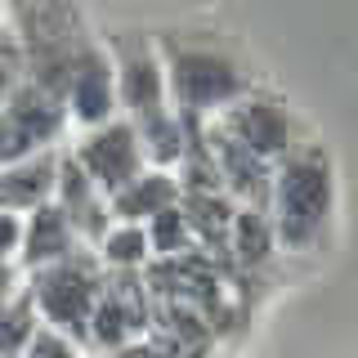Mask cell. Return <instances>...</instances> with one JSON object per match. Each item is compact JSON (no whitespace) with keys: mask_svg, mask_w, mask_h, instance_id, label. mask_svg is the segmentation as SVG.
I'll return each mask as SVG.
<instances>
[{"mask_svg":"<svg viewBox=\"0 0 358 358\" xmlns=\"http://www.w3.org/2000/svg\"><path fill=\"white\" fill-rule=\"evenodd\" d=\"M331 206V179L318 157H300L291 162L278 179V229L291 246H305L322 229Z\"/></svg>","mask_w":358,"mask_h":358,"instance_id":"6da1fadb","label":"cell"},{"mask_svg":"<svg viewBox=\"0 0 358 358\" xmlns=\"http://www.w3.org/2000/svg\"><path fill=\"white\" fill-rule=\"evenodd\" d=\"M171 81H175V99L184 108H215L242 90V72L220 54L188 50V54H175Z\"/></svg>","mask_w":358,"mask_h":358,"instance_id":"7a4b0ae2","label":"cell"},{"mask_svg":"<svg viewBox=\"0 0 358 358\" xmlns=\"http://www.w3.org/2000/svg\"><path fill=\"white\" fill-rule=\"evenodd\" d=\"M54 130H59V112H54L50 99H45L36 85L18 90V94L9 99V112L0 117V162L22 157L31 143L50 139Z\"/></svg>","mask_w":358,"mask_h":358,"instance_id":"3957f363","label":"cell"},{"mask_svg":"<svg viewBox=\"0 0 358 358\" xmlns=\"http://www.w3.org/2000/svg\"><path fill=\"white\" fill-rule=\"evenodd\" d=\"M90 300H94V282H90L85 268H72V264H59L54 273L41 278V305L54 322L81 331L85 318H90Z\"/></svg>","mask_w":358,"mask_h":358,"instance_id":"277c9868","label":"cell"},{"mask_svg":"<svg viewBox=\"0 0 358 358\" xmlns=\"http://www.w3.org/2000/svg\"><path fill=\"white\" fill-rule=\"evenodd\" d=\"M81 162L90 166V175L103 188H126L134 179V162H139V148H134V134L126 126H108L99 130L94 139L85 143Z\"/></svg>","mask_w":358,"mask_h":358,"instance_id":"5b68a950","label":"cell"},{"mask_svg":"<svg viewBox=\"0 0 358 358\" xmlns=\"http://www.w3.org/2000/svg\"><path fill=\"white\" fill-rule=\"evenodd\" d=\"M72 108H76L81 121H108V112H112V76H108V63L99 59V54H81V59H76Z\"/></svg>","mask_w":358,"mask_h":358,"instance_id":"8992f818","label":"cell"},{"mask_svg":"<svg viewBox=\"0 0 358 358\" xmlns=\"http://www.w3.org/2000/svg\"><path fill=\"white\" fill-rule=\"evenodd\" d=\"M233 130L242 134L246 152H278L287 148V117L278 103H246L238 117H233Z\"/></svg>","mask_w":358,"mask_h":358,"instance_id":"52a82bcc","label":"cell"},{"mask_svg":"<svg viewBox=\"0 0 358 358\" xmlns=\"http://www.w3.org/2000/svg\"><path fill=\"white\" fill-rule=\"evenodd\" d=\"M50 179H54L50 162L14 166L9 175H0V201H5V206H36V201L50 193Z\"/></svg>","mask_w":358,"mask_h":358,"instance_id":"ba28073f","label":"cell"},{"mask_svg":"<svg viewBox=\"0 0 358 358\" xmlns=\"http://www.w3.org/2000/svg\"><path fill=\"white\" fill-rule=\"evenodd\" d=\"M171 197H175V188H171V179L166 175H148V179H134V184H126L117 193V215H162L166 206H171Z\"/></svg>","mask_w":358,"mask_h":358,"instance_id":"9c48e42d","label":"cell"},{"mask_svg":"<svg viewBox=\"0 0 358 358\" xmlns=\"http://www.w3.org/2000/svg\"><path fill=\"white\" fill-rule=\"evenodd\" d=\"M126 103L134 112L157 117V103H162V72H157L152 59H139V54L126 59Z\"/></svg>","mask_w":358,"mask_h":358,"instance_id":"30bf717a","label":"cell"},{"mask_svg":"<svg viewBox=\"0 0 358 358\" xmlns=\"http://www.w3.org/2000/svg\"><path fill=\"white\" fill-rule=\"evenodd\" d=\"M67 251V220L63 210H36V220H31V233H27V260L41 264V260H54V255Z\"/></svg>","mask_w":358,"mask_h":358,"instance_id":"8fae6325","label":"cell"},{"mask_svg":"<svg viewBox=\"0 0 358 358\" xmlns=\"http://www.w3.org/2000/svg\"><path fill=\"white\" fill-rule=\"evenodd\" d=\"M220 157H224L229 179H233L238 188H246V193H255V188H260V162H255V152H246L238 139H224V143H220Z\"/></svg>","mask_w":358,"mask_h":358,"instance_id":"7c38bea8","label":"cell"},{"mask_svg":"<svg viewBox=\"0 0 358 358\" xmlns=\"http://www.w3.org/2000/svg\"><path fill=\"white\" fill-rule=\"evenodd\" d=\"M238 251H242L246 264H260L268 255V224L255 215V210H246L238 220Z\"/></svg>","mask_w":358,"mask_h":358,"instance_id":"4fadbf2b","label":"cell"},{"mask_svg":"<svg viewBox=\"0 0 358 358\" xmlns=\"http://www.w3.org/2000/svg\"><path fill=\"white\" fill-rule=\"evenodd\" d=\"M134 327V322H130V313H126V305H121V300L117 296H112L108 300V305L103 309H99V322H94V336H99V341H108V345H117L121 341V336H126Z\"/></svg>","mask_w":358,"mask_h":358,"instance_id":"5bb4252c","label":"cell"},{"mask_svg":"<svg viewBox=\"0 0 358 358\" xmlns=\"http://www.w3.org/2000/svg\"><path fill=\"white\" fill-rule=\"evenodd\" d=\"M179 242H184V215L166 206L152 224V246L157 251H179Z\"/></svg>","mask_w":358,"mask_h":358,"instance_id":"9a60e30c","label":"cell"},{"mask_svg":"<svg viewBox=\"0 0 358 358\" xmlns=\"http://www.w3.org/2000/svg\"><path fill=\"white\" fill-rule=\"evenodd\" d=\"M143 233L139 229H126V233H117V238H108V260H117V264H134V260H143Z\"/></svg>","mask_w":358,"mask_h":358,"instance_id":"2e32d148","label":"cell"},{"mask_svg":"<svg viewBox=\"0 0 358 358\" xmlns=\"http://www.w3.org/2000/svg\"><path fill=\"white\" fill-rule=\"evenodd\" d=\"M148 130H152V152H157V157H179V148H184V143H179V126H175V121L152 117Z\"/></svg>","mask_w":358,"mask_h":358,"instance_id":"e0dca14e","label":"cell"},{"mask_svg":"<svg viewBox=\"0 0 358 358\" xmlns=\"http://www.w3.org/2000/svg\"><path fill=\"white\" fill-rule=\"evenodd\" d=\"M27 354H31V358H72V350H67V341H59V336H50V331L31 336Z\"/></svg>","mask_w":358,"mask_h":358,"instance_id":"ac0fdd59","label":"cell"},{"mask_svg":"<svg viewBox=\"0 0 358 358\" xmlns=\"http://www.w3.org/2000/svg\"><path fill=\"white\" fill-rule=\"evenodd\" d=\"M14 72H18V59H14V50H9V45H0V94L9 90V81H14Z\"/></svg>","mask_w":358,"mask_h":358,"instance_id":"d6986e66","label":"cell"},{"mask_svg":"<svg viewBox=\"0 0 358 358\" xmlns=\"http://www.w3.org/2000/svg\"><path fill=\"white\" fill-rule=\"evenodd\" d=\"M14 246H18V224H14V215H0V255L14 251Z\"/></svg>","mask_w":358,"mask_h":358,"instance_id":"ffe728a7","label":"cell"},{"mask_svg":"<svg viewBox=\"0 0 358 358\" xmlns=\"http://www.w3.org/2000/svg\"><path fill=\"white\" fill-rule=\"evenodd\" d=\"M5 287H9V273H5V264H0V300H5Z\"/></svg>","mask_w":358,"mask_h":358,"instance_id":"44dd1931","label":"cell"}]
</instances>
